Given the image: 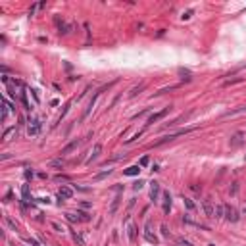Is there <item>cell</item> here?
Here are the masks:
<instances>
[{
    "label": "cell",
    "instance_id": "cell-1",
    "mask_svg": "<svg viewBox=\"0 0 246 246\" xmlns=\"http://www.w3.org/2000/svg\"><path fill=\"white\" fill-rule=\"evenodd\" d=\"M191 131H192V127L191 129H181V131H177V133H171V135H165V137H162V140L154 142V146H162V144H165V142H171V140H175L177 137L186 135V133H191Z\"/></svg>",
    "mask_w": 246,
    "mask_h": 246
},
{
    "label": "cell",
    "instance_id": "cell-2",
    "mask_svg": "<svg viewBox=\"0 0 246 246\" xmlns=\"http://www.w3.org/2000/svg\"><path fill=\"white\" fill-rule=\"evenodd\" d=\"M225 217H227V221L237 223L238 219H240V215H238V212L233 208V206H225Z\"/></svg>",
    "mask_w": 246,
    "mask_h": 246
},
{
    "label": "cell",
    "instance_id": "cell-3",
    "mask_svg": "<svg viewBox=\"0 0 246 246\" xmlns=\"http://www.w3.org/2000/svg\"><path fill=\"white\" fill-rule=\"evenodd\" d=\"M171 111V106H167V108H163L162 111H158V114H152V116L148 117V125H152V123H156V121H160V119H163V117L167 116Z\"/></svg>",
    "mask_w": 246,
    "mask_h": 246
},
{
    "label": "cell",
    "instance_id": "cell-4",
    "mask_svg": "<svg viewBox=\"0 0 246 246\" xmlns=\"http://www.w3.org/2000/svg\"><path fill=\"white\" fill-rule=\"evenodd\" d=\"M202 210H204V214L208 215V217H214V210H215V206L212 204V200H202Z\"/></svg>",
    "mask_w": 246,
    "mask_h": 246
},
{
    "label": "cell",
    "instance_id": "cell-5",
    "mask_svg": "<svg viewBox=\"0 0 246 246\" xmlns=\"http://www.w3.org/2000/svg\"><path fill=\"white\" fill-rule=\"evenodd\" d=\"M79 144H81V140L79 139H77V140H71V142L69 144H65V146H64V148H62V156H65V154H71V152H73V150H77V146H79Z\"/></svg>",
    "mask_w": 246,
    "mask_h": 246
},
{
    "label": "cell",
    "instance_id": "cell-6",
    "mask_svg": "<svg viewBox=\"0 0 246 246\" xmlns=\"http://www.w3.org/2000/svg\"><path fill=\"white\" fill-rule=\"evenodd\" d=\"M100 152H102V144H94L93 146V150H90V156L87 158V163H93L94 160L100 156Z\"/></svg>",
    "mask_w": 246,
    "mask_h": 246
},
{
    "label": "cell",
    "instance_id": "cell-7",
    "mask_svg": "<svg viewBox=\"0 0 246 246\" xmlns=\"http://www.w3.org/2000/svg\"><path fill=\"white\" fill-rule=\"evenodd\" d=\"M10 110H12V106H10V102L6 100V98H2V116H0V119H2V123H6V119H8V114Z\"/></svg>",
    "mask_w": 246,
    "mask_h": 246
},
{
    "label": "cell",
    "instance_id": "cell-8",
    "mask_svg": "<svg viewBox=\"0 0 246 246\" xmlns=\"http://www.w3.org/2000/svg\"><path fill=\"white\" fill-rule=\"evenodd\" d=\"M183 223H185V225H192V227H198V229H202V231H210L206 225H202V223H198V221H194V219H191L189 215H185V217H183Z\"/></svg>",
    "mask_w": 246,
    "mask_h": 246
},
{
    "label": "cell",
    "instance_id": "cell-9",
    "mask_svg": "<svg viewBox=\"0 0 246 246\" xmlns=\"http://www.w3.org/2000/svg\"><path fill=\"white\" fill-rule=\"evenodd\" d=\"M56 25H58V33H60V35H67V33H69V29H71L67 23L60 21V18H56Z\"/></svg>",
    "mask_w": 246,
    "mask_h": 246
},
{
    "label": "cell",
    "instance_id": "cell-10",
    "mask_svg": "<svg viewBox=\"0 0 246 246\" xmlns=\"http://www.w3.org/2000/svg\"><path fill=\"white\" fill-rule=\"evenodd\" d=\"M158 196H160V183L154 181L152 186H150V198H152V202H156V200H158Z\"/></svg>",
    "mask_w": 246,
    "mask_h": 246
},
{
    "label": "cell",
    "instance_id": "cell-11",
    "mask_svg": "<svg viewBox=\"0 0 246 246\" xmlns=\"http://www.w3.org/2000/svg\"><path fill=\"white\" fill-rule=\"evenodd\" d=\"M242 142H244V135H242V133H237V135L231 139V142H229V144H231L233 148H238Z\"/></svg>",
    "mask_w": 246,
    "mask_h": 246
},
{
    "label": "cell",
    "instance_id": "cell-12",
    "mask_svg": "<svg viewBox=\"0 0 246 246\" xmlns=\"http://www.w3.org/2000/svg\"><path fill=\"white\" fill-rule=\"evenodd\" d=\"M169 210H171V194L163 192V214H169Z\"/></svg>",
    "mask_w": 246,
    "mask_h": 246
},
{
    "label": "cell",
    "instance_id": "cell-13",
    "mask_svg": "<svg viewBox=\"0 0 246 246\" xmlns=\"http://www.w3.org/2000/svg\"><path fill=\"white\" fill-rule=\"evenodd\" d=\"M244 111H246V106H238V108H235V110L225 111L223 117H233V116H238V114H244Z\"/></svg>",
    "mask_w": 246,
    "mask_h": 246
},
{
    "label": "cell",
    "instance_id": "cell-14",
    "mask_svg": "<svg viewBox=\"0 0 246 246\" xmlns=\"http://www.w3.org/2000/svg\"><path fill=\"white\" fill-rule=\"evenodd\" d=\"M123 173L129 175V177H135V175L140 173V165H131V167H127V169H123Z\"/></svg>",
    "mask_w": 246,
    "mask_h": 246
},
{
    "label": "cell",
    "instance_id": "cell-15",
    "mask_svg": "<svg viewBox=\"0 0 246 246\" xmlns=\"http://www.w3.org/2000/svg\"><path fill=\"white\" fill-rule=\"evenodd\" d=\"M39 131H41V121H31V125H29V135H39Z\"/></svg>",
    "mask_w": 246,
    "mask_h": 246
},
{
    "label": "cell",
    "instance_id": "cell-16",
    "mask_svg": "<svg viewBox=\"0 0 246 246\" xmlns=\"http://www.w3.org/2000/svg\"><path fill=\"white\" fill-rule=\"evenodd\" d=\"M127 235H129L131 240H135V238H137V227L133 225V223H129V219H127Z\"/></svg>",
    "mask_w": 246,
    "mask_h": 246
},
{
    "label": "cell",
    "instance_id": "cell-17",
    "mask_svg": "<svg viewBox=\"0 0 246 246\" xmlns=\"http://www.w3.org/2000/svg\"><path fill=\"white\" fill-rule=\"evenodd\" d=\"M58 194H60V198H71V196H73V191H71L69 186H62Z\"/></svg>",
    "mask_w": 246,
    "mask_h": 246
},
{
    "label": "cell",
    "instance_id": "cell-18",
    "mask_svg": "<svg viewBox=\"0 0 246 246\" xmlns=\"http://www.w3.org/2000/svg\"><path fill=\"white\" fill-rule=\"evenodd\" d=\"M110 173H111V169H104V171L96 173V175H94V181H102V179H106Z\"/></svg>",
    "mask_w": 246,
    "mask_h": 246
},
{
    "label": "cell",
    "instance_id": "cell-19",
    "mask_svg": "<svg viewBox=\"0 0 246 246\" xmlns=\"http://www.w3.org/2000/svg\"><path fill=\"white\" fill-rule=\"evenodd\" d=\"M225 215V206H215V210H214V217H223Z\"/></svg>",
    "mask_w": 246,
    "mask_h": 246
},
{
    "label": "cell",
    "instance_id": "cell-20",
    "mask_svg": "<svg viewBox=\"0 0 246 246\" xmlns=\"http://www.w3.org/2000/svg\"><path fill=\"white\" fill-rule=\"evenodd\" d=\"M144 88H146V85H144V83H140L139 87H135V88H133V90L129 93V96H131V98H133V96H137V94H139L140 90H144Z\"/></svg>",
    "mask_w": 246,
    "mask_h": 246
},
{
    "label": "cell",
    "instance_id": "cell-21",
    "mask_svg": "<svg viewBox=\"0 0 246 246\" xmlns=\"http://www.w3.org/2000/svg\"><path fill=\"white\" fill-rule=\"evenodd\" d=\"M15 133V127H10V129L4 131V135H2V140H10V137Z\"/></svg>",
    "mask_w": 246,
    "mask_h": 246
},
{
    "label": "cell",
    "instance_id": "cell-22",
    "mask_svg": "<svg viewBox=\"0 0 246 246\" xmlns=\"http://www.w3.org/2000/svg\"><path fill=\"white\" fill-rule=\"evenodd\" d=\"M144 238H146L148 242H152V244H158V237L152 235V233H144Z\"/></svg>",
    "mask_w": 246,
    "mask_h": 246
},
{
    "label": "cell",
    "instance_id": "cell-23",
    "mask_svg": "<svg viewBox=\"0 0 246 246\" xmlns=\"http://www.w3.org/2000/svg\"><path fill=\"white\" fill-rule=\"evenodd\" d=\"M119 202H121V198L117 196V198L111 202V206H110V214H116V210H117V206H119Z\"/></svg>",
    "mask_w": 246,
    "mask_h": 246
},
{
    "label": "cell",
    "instance_id": "cell-24",
    "mask_svg": "<svg viewBox=\"0 0 246 246\" xmlns=\"http://www.w3.org/2000/svg\"><path fill=\"white\" fill-rule=\"evenodd\" d=\"M73 240L77 242L79 246H85V240H83V237H81L79 233H73Z\"/></svg>",
    "mask_w": 246,
    "mask_h": 246
},
{
    "label": "cell",
    "instance_id": "cell-25",
    "mask_svg": "<svg viewBox=\"0 0 246 246\" xmlns=\"http://www.w3.org/2000/svg\"><path fill=\"white\" fill-rule=\"evenodd\" d=\"M65 219H67V221H71V223L81 221V219H79V215H75V214H65Z\"/></svg>",
    "mask_w": 246,
    "mask_h": 246
},
{
    "label": "cell",
    "instance_id": "cell-26",
    "mask_svg": "<svg viewBox=\"0 0 246 246\" xmlns=\"http://www.w3.org/2000/svg\"><path fill=\"white\" fill-rule=\"evenodd\" d=\"M67 111H69V104H65V106H64V110H62V116L58 117V123H60V121L65 117V114H67Z\"/></svg>",
    "mask_w": 246,
    "mask_h": 246
},
{
    "label": "cell",
    "instance_id": "cell-27",
    "mask_svg": "<svg viewBox=\"0 0 246 246\" xmlns=\"http://www.w3.org/2000/svg\"><path fill=\"white\" fill-rule=\"evenodd\" d=\"M185 206H186L189 210H191V212L196 208V206H194V202H192V200H189V198H185Z\"/></svg>",
    "mask_w": 246,
    "mask_h": 246
},
{
    "label": "cell",
    "instance_id": "cell-28",
    "mask_svg": "<svg viewBox=\"0 0 246 246\" xmlns=\"http://www.w3.org/2000/svg\"><path fill=\"white\" fill-rule=\"evenodd\" d=\"M77 215H79V219H81V221H90V217H88V215L85 214V212H77Z\"/></svg>",
    "mask_w": 246,
    "mask_h": 246
},
{
    "label": "cell",
    "instance_id": "cell-29",
    "mask_svg": "<svg viewBox=\"0 0 246 246\" xmlns=\"http://www.w3.org/2000/svg\"><path fill=\"white\" fill-rule=\"evenodd\" d=\"M52 229H54V231H58V233H64V227H62L60 223H52Z\"/></svg>",
    "mask_w": 246,
    "mask_h": 246
},
{
    "label": "cell",
    "instance_id": "cell-30",
    "mask_svg": "<svg viewBox=\"0 0 246 246\" xmlns=\"http://www.w3.org/2000/svg\"><path fill=\"white\" fill-rule=\"evenodd\" d=\"M142 186H144V181H137L135 185H133V189H135V191H140Z\"/></svg>",
    "mask_w": 246,
    "mask_h": 246
},
{
    "label": "cell",
    "instance_id": "cell-31",
    "mask_svg": "<svg viewBox=\"0 0 246 246\" xmlns=\"http://www.w3.org/2000/svg\"><path fill=\"white\" fill-rule=\"evenodd\" d=\"M21 192H23V198L27 200V196H29V185H23V191H21Z\"/></svg>",
    "mask_w": 246,
    "mask_h": 246
},
{
    "label": "cell",
    "instance_id": "cell-32",
    "mask_svg": "<svg viewBox=\"0 0 246 246\" xmlns=\"http://www.w3.org/2000/svg\"><path fill=\"white\" fill-rule=\"evenodd\" d=\"M4 221H6V223H8V225H10V227H12V229H14V231H15V223L12 221V219H10V217H4Z\"/></svg>",
    "mask_w": 246,
    "mask_h": 246
},
{
    "label": "cell",
    "instance_id": "cell-33",
    "mask_svg": "<svg viewBox=\"0 0 246 246\" xmlns=\"http://www.w3.org/2000/svg\"><path fill=\"white\" fill-rule=\"evenodd\" d=\"M148 162H150V158H148V156H144V158L140 160V163H139V165L142 167V165H146V163H148Z\"/></svg>",
    "mask_w": 246,
    "mask_h": 246
},
{
    "label": "cell",
    "instance_id": "cell-34",
    "mask_svg": "<svg viewBox=\"0 0 246 246\" xmlns=\"http://www.w3.org/2000/svg\"><path fill=\"white\" fill-rule=\"evenodd\" d=\"M191 15H192V10H189V12H185L181 18H183V19H191Z\"/></svg>",
    "mask_w": 246,
    "mask_h": 246
},
{
    "label": "cell",
    "instance_id": "cell-35",
    "mask_svg": "<svg viewBox=\"0 0 246 246\" xmlns=\"http://www.w3.org/2000/svg\"><path fill=\"white\" fill-rule=\"evenodd\" d=\"M52 165H54V167H60V165H64V162H62V160H54Z\"/></svg>",
    "mask_w": 246,
    "mask_h": 246
},
{
    "label": "cell",
    "instance_id": "cell-36",
    "mask_svg": "<svg viewBox=\"0 0 246 246\" xmlns=\"http://www.w3.org/2000/svg\"><path fill=\"white\" fill-rule=\"evenodd\" d=\"M31 94H33V98H35V102H41V98H39L37 90H31Z\"/></svg>",
    "mask_w": 246,
    "mask_h": 246
},
{
    "label": "cell",
    "instance_id": "cell-37",
    "mask_svg": "<svg viewBox=\"0 0 246 246\" xmlns=\"http://www.w3.org/2000/svg\"><path fill=\"white\" fill-rule=\"evenodd\" d=\"M162 233H163V237H169V231H167L165 225H162Z\"/></svg>",
    "mask_w": 246,
    "mask_h": 246
},
{
    "label": "cell",
    "instance_id": "cell-38",
    "mask_svg": "<svg viewBox=\"0 0 246 246\" xmlns=\"http://www.w3.org/2000/svg\"><path fill=\"white\" fill-rule=\"evenodd\" d=\"M237 191H238V185L235 183V185H233V189H231V194H237Z\"/></svg>",
    "mask_w": 246,
    "mask_h": 246
},
{
    "label": "cell",
    "instance_id": "cell-39",
    "mask_svg": "<svg viewBox=\"0 0 246 246\" xmlns=\"http://www.w3.org/2000/svg\"><path fill=\"white\" fill-rule=\"evenodd\" d=\"M31 177H33V171H29V169H27V171H25V179H31Z\"/></svg>",
    "mask_w": 246,
    "mask_h": 246
},
{
    "label": "cell",
    "instance_id": "cell-40",
    "mask_svg": "<svg viewBox=\"0 0 246 246\" xmlns=\"http://www.w3.org/2000/svg\"><path fill=\"white\" fill-rule=\"evenodd\" d=\"M29 244H31V246H39L37 240H33V238H29Z\"/></svg>",
    "mask_w": 246,
    "mask_h": 246
},
{
    "label": "cell",
    "instance_id": "cell-41",
    "mask_svg": "<svg viewBox=\"0 0 246 246\" xmlns=\"http://www.w3.org/2000/svg\"><path fill=\"white\" fill-rule=\"evenodd\" d=\"M210 246H215V244H210Z\"/></svg>",
    "mask_w": 246,
    "mask_h": 246
}]
</instances>
